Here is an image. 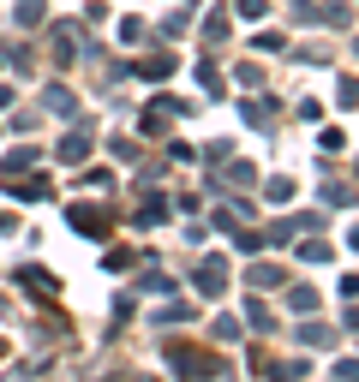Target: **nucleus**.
Instances as JSON below:
<instances>
[{"label": "nucleus", "mask_w": 359, "mask_h": 382, "mask_svg": "<svg viewBox=\"0 0 359 382\" xmlns=\"http://www.w3.org/2000/svg\"><path fill=\"white\" fill-rule=\"evenodd\" d=\"M198 287H204V293H222V263H204V275H198Z\"/></svg>", "instance_id": "nucleus-1"}]
</instances>
